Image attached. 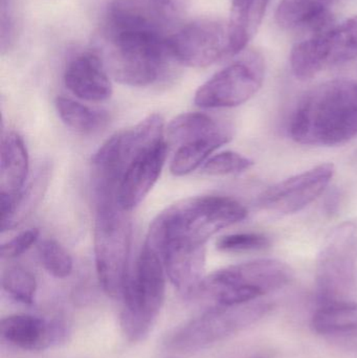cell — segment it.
I'll list each match as a JSON object with an SVG mask.
<instances>
[{
	"instance_id": "6da1fadb",
	"label": "cell",
	"mask_w": 357,
	"mask_h": 358,
	"mask_svg": "<svg viewBox=\"0 0 357 358\" xmlns=\"http://www.w3.org/2000/svg\"><path fill=\"white\" fill-rule=\"evenodd\" d=\"M171 31L150 0H113L102 27L107 71L124 85H152L173 59Z\"/></svg>"
},
{
	"instance_id": "7a4b0ae2",
	"label": "cell",
	"mask_w": 357,
	"mask_h": 358,
	"mask_svg": "<svg viewBox=\"0 0 357 358\" xmlns=\"http://www.w3.org/2000/svg\"><path fill=\"white\" fill-rule=\"evenodd\" d=\"M289 134L309 146H337L356 138L357 82L331 80L305 92L293 111Z\"/></svg>"
},
{
	"instance_id": "3957f363",
	"label": "cell",
	"mask_w": 357,
	"mask_h": 358,
	"mask_svg": "<svg viewBox=\"0 0 357 358\" xmlns=\"http://www.w3.org/2000/svg\"><path fill=\"white\" fill-rule=\"evenodd\" d=\"M240 202L226 196H198L172 204L151 223L145 244L159 250L166 244L205 246L210 238L247 217Z\"/></svg>"
},
{
	"instance_id": "277c9868",
	"label": "cell",
	"mask_w": 357,
	"mask_h": 358,
	"mask_svg": "<svg viewBox=\"0 0 357 358\" xmlns=\"http://www.w3.org/2000/svg\"><path fill=\"white\" fill-rule=\"evenodd\" d=\"M166 278L161 255L144 244L121 296L119 323L129 342H143L154 328L165 303Z\"/></svg>"
},
{
	"instance_id": "5b68a950",
	"label": "cell",
	"mask_w": 357,
	"mask_h": 358,
	"mask_svg": "<svg viewBox=\"0 0 357 358\" xmlns=\"http://www.w3.org/2000/svg\"><path fill=\"white\" fill-rule=\"evenodd\" d=\"M291 279L293 271L289 265L261 259L214 271L205 277L196 294L211 306H238L285 287Z\"/></svg>"
},
{
	"instance_id": "8992f818",
	"label": "cell",
	"mask_w": 357,
	"mask_h": 358,
	"mask_svg": "<svg viewBox=\"0 0 357 358\" xmlns=\"http://www.w3.org/2000/svg\"><path fill=\"white\" fill-rule=\"evenodd\" d=\"M131 221L117 201L96 202L94 250L96 275L107 296L121 299L129 273Z\"/></svg>"
},
{
	"instance_id": "52a82bcc",
	"label": "cell",
	"mask_w": 357,
	"mask_h": 358,
	"mask_svg": "<svg viewBox=\"0 0 357 358\" xmlns=\"http://www.w3.org/2000/svg\"><path fill=\"white\" fill-rule=\"evenodd\" d=\"M165 121L153 113L138 125L107 140L92 157L96 200L117 199L119 182L138 155L163 141Z\"/></svg>"
},
{
	"instance_id": "ba28073f",
	"label": "cell",
	"mask_w": 357,
	"mask_h": 358,
	"mask_svg": "<svg viewBox=\"0 0 357 358\" xmlns=\"http://www.w3.org/2000/svg\"><path fill=\"white\" fill-rule=\"evenodd\" d=\"M316 292L320 306L356 302L357 219L333 229L316 259Z\"/></svg>"
},
{
	"instance_id": "9c48e42d",
	"label": "cell",
	"mask_w": 357,
	"mask_h": 358,
	"mask_svg": "<svg viewBox=\"0 0 357 358\" xmlns=\"http://www.w3.org/2000/svg\"><path fill=\"white\" fill-rule=\"evenodd\" d=\"M270 310L272 305L263 302L238 306H211L177 328L166 345L174 352H197L242 331L257 323Z\"/></svg>"
},
{
	"instance_id": "30bf717a",
	"label": "cell",
	"mask_w": 357,
	"mask_h": 358,
	"mask_svg": "<svg viewBox=\"0 0 357 358\" xmlns=\"http://www.w3.org/2000/svg\"><path fill=\"white\" fill-rule=\"evenodd\" d=\"M357 59V16L296 44L291 50L293 75L309 80L329 67Z\"/></svg>"
},
{
	"instance_id": "8fae6325",
	"label": "cell",
	"mask_w": 357,
	"mask_h": 358,
	"mask_svg": "<svg viewBox=\"0 0 357 358\" xmlns=\"http://www.w3.org/2000/svg\"><path fill=\"white\" fill-rule=\"evenodd\" d=\"M265 63L258 52H247L197 90L194 104L203 109L232 108L253 98L264 81Z\"/></svg>"
},
{
	"instance_id": "7c38bea8",
	"label": "cell",
	"mask_w": 357,
	"mask_h": 358,
	"mask_svg": "<svg viewBox=\"0 0 357 358\" xmlns=\"http://www.w3.org/2000/svg\"><path fill=\"white\" fill-rule=\"evenodd\" d=\"M173 60L190 67H207L233 56L228 21L197 19L180 27L169 37Z\"/></svg>"
},
{
	"instance_id": "4fadbf2b",
	"label": "cell",
	"mask_w": 357,
	"mask_h": 358,
	"mask_svg": "<svg viewBox=\"0 0 357 358\" xmlns=\"http://www.w3.org/2000/svg\"><path fill=\"white\" fill-rule=\"evenodd\" d=\"M333 164H322L268 187L258 198V206L266 212L289 215L300 212L326 189L335 176Z\"/></svg>"
},
{
	"instance_id": "5bb4252c",
	"label": "cell",
	"mask_w": 357,
	"mask_h": 358,
	"mask_svg": "<svg viewBox=\"0 0 357 358\" xmlns=\"http://www.w3.org/2000/svg\"><path fill=\"white\" fill-rule=\"evenodd\" d=\"M67 326L58 319L31 315H13L0 323L2 340L24 351L48 350L64 342Z\"/></svg>"
},
{
	"instance_id": "9a60e30c",
	"label": "cell",
	"mask_w": 357,
	"mask_h": 358,
	"mask_svg": "<svg viewBox=\"0 0 357 358\" xmlns=\"http://www.w3.org/2000/svg\"><path fill=\"white\" fill-rule=\"evenodd\" d=\"M168 151L163 140L143 151L130 164L117 189V201L122 210L131 212L150 193L163 171Z\"/></svg>"
},
{
	"instance_id": "2e32d148",
	"label": "cell",
	"mask_w": 357,
	"mask_h": 358,
	"mask_svg": "<svg viewBox=\"0 0 357 358\" xmlns=\"http://www.w3.org/2000/svg\"><path fill=\"white\" fill-rule=\"evenodd\" d=\"M67 90L88 102H103L112 94V84L104 60L94 52H82L71 59L64 71Z\"/></svg>"
},
{
	"instance_id": "e0dca14e",
	"label": "cell",
	"mask_w": 357,
	"mask_h": 358,
	"mask_svg": "<svg viewBox=\"0 0 357 358\" xmlns=\"http://www.w3.org/2000/svg\"><path fill=\"white\" fill-rule=\"evenodd\" d=\"M156 252L174 287L184 296H195L205 279V246L169 243Z\"/></svg>"
},
{
	"instance_id": "ac0fdd59",
	"label": "cell",
	"mask_w": 357,
	"mask_h": 358,
	"mask_svg": "<svg viewBox=\"0 0 357 358\" xmlns=\"http://www.w3.org/2000/svg\"><path fill=\"white\" fill-rule=\"evenodd\" d=\"M29 170V153L22 138L17 132H8L1 141L0 197L15 203L17 196L24 189Z\"/></svg>"
},
{
	"instance_id": "d6986e66",
	"label": "cell",
	"mask_w": 357,
	"mask_h": 358,
	"mask_svg": "<svg viewBox=\"0 0 357 358\" xmlns=\"http://www.w3.org/2000/svg\"><path fill=\"white\" fill-rule=\"evenodd\" d=\"M270 0H231L230 31L232 55L242 52L255 37Z\"/></svg>"
},
{
	"instance_id": "ffe728a7",
	"label": "cell",
	"mask_w": 357,
	"mask_h": 358,
	"mask_svg": "<svg viewBox=\"0 0 357 358\" xmlns=\"http://www.w3.org/2000/svg\"><path fill=\"white\" fill-rule=\"evenodd\" d=\"M167 134L170 142L178 146L205 138L232 136L224 126L201 113H182L174 117L168 125Z\"/></svg>"
},
{
	"instance_id": "44dd1931",
	"label": "cell",
	"mask_w": 357,
	"mask_h": 358,
	"mask_svg": "<svg viewBox=\"0 0 357 358\" xmlns=\"http://www.w3.org/2000/svg\"><path fill=\"white\" fill-rule=\"evenodd\" d=\"M337 0H282L276 12L277 23L283 29L309 27L329 14Z\"/></svg>"
},
{
	"instance_id": "7402d4cb",
	"label": "cell",
	"mask_w": 357,
	"mask_h": 358,
	"mask_svg": "<svg viewBox=\"0 0 357 358\" xmlns=\"http://www.w3.org/2000/svg\"><path fill=\"white\" fill-rule=\"evenodd\" d=\"M231 138L232 136H217L182 145L172 159L170 171L177 178L192 173L210 159L212 153L230 142Z\"/></svg>"
},
{
	"instance_id": "603a6c76",
	"label": "cell",
	"mask_w": 357,
	"mask_h": 358,
	"mask_svg": "<svg viewBox=\"0 0 357 358\" xmlns=\"http://www.w3.org/2000/svg\"><path fill=\"white\" fill-rule=\"evenodd\" d=\"M56 108L63 123L80 134L98 131L108 122V117L103 111L90 108L65 96L56 99Z\"/></svg>"
},
{
	"instance_id": "cb8c5ba5",
	"label": "cell",
	"mask_w": 357,
	"mask_h": 358,
	"mask_svg": "<svg viewBox=\"0 0 357 358\" xmlns=\"http://www.w3.org/2000/svg\"><path fill=\"white\" fill-rule=\"evenodd\" d=\"M314 331L321 334L357 331V303L320 306L312 317Z\"/></svg>"
},
{
	"instance_id": "d4e9b609",
	"label": "cell",
	"mask_w": 357,
	"mask_h": 358,
	"mask_svg": "<svg viewBox=\"0 0 357 358\" xmlns=\"http://www.w3.org/2000/svg\"><path fill=\"white\" fill-rule=\"evenodd\" d=\"M2 288L16 302L23 305L33 304L37 292L35 275L24 267L12 266L2 275Z\"/></svg>"
},
{
	"instance_id": "484cf974",
	"label": "cell",
	"mask_w": 357,
	"mask_h": 358,
	"mask_svg": "<svg viewBox=\"0 0 357 358\" xmlns=\"http://www.w3.org/2000/svg\"><path fill=\"white\" fill-rule=\"evenodd\" d=\"M38 254L41 264L52 277L64 279L73 271V262L71 255L56 240H43L38 248Z\"/></svg>"
},
{
	"instance_id": "4316f807",
	"label": "cell",
	"mask_w": 357,
	"mask_h": 358,
	"mask_svg": "<svg viewBox=\"0 0 357 358\" xmlns=\"http://www.w3.org/2000/svg\"><path fill=\"white\" fill-rule=\"evenodd\" d=\"M254 162L233 151H224L210 157L201 171L207 176H222L241 173L253 167Z\"/></svg>"
},
{
	"instance_id": "83f0119b",
	"label": "cell",
	"mask_w": 357,
	"mask_h": 358,
	"mask_svg": "<svg viewBox=\"0 0 357 358\" xmlns=\"http://www.w3.org/2000/svg\"><path fill=\"white\" fill-rule=\"evenodd\" d=\"M270 240L258 233H239L224 236L216 242V248L222 252L241 254L259 252L270 248Z\"/></svg>"
},
{
	"instance_id": "f1b7e54d",
	"label": "cell",
	"mask_w": 357,
	"mask_h": 358,
	"mask_svg": "<svg viewBox=\"0 0 357 358\" xmlns=\"http://www.w3.org/2000/svg\"><path fill=\"white\" fill-rule=\"evenodd\" d=\"M39 229H29L2 244L0 255L3 259H14L29 250L39 239Z\"/></svg>"
},
{
	"instance_id": "f546056e",
	"label": "cell",
	"mask_w": 357,
	"mask_h": 358,
	"mask_svg": "<svg viewBox=\"0 0 357 358\" xmlns=\"http://www.w3.org/2000/svg\"><path fill=\"white\" fill-rule=\"evenodd\" d=\"M155 10L170 27H176L188 12L191 0H150Z\"/></svg>"
}]
</instances>
